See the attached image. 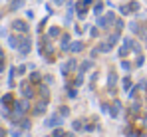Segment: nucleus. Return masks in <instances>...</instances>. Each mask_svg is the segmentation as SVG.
Listing matches in <instances>:
<instances>
[{
    "mask_svg": "<svg viewBox=\"0 0 147 137\" xmlns=\"http://www.w3.org/2000/svg\"><path fill=\"white\" fill-rule=\"evenodd\" d=\"M30 50H32V40H30L28 36H22L20 46H18V52H20L22 56H28V54H30Z\"/></svg>",
    "mask_w": 147,
    "mask_h": 137,
    "instance_id": "nucleus-1",
    "label": "nucleus"
},
{
    "mask_svg": "<svg viewBox=\"0 0 147 137\" xmlns=\"http://www.w3.org/2000/svg\"><path fill=\"white\" fill-rule=\"evenodd\" d=\"M20 91H22V95H24L26 99H32L34 97V88H32V82H22L20 84Z\"/></svg>",
    "mask_w": 147,
    "mask_h": 137,
    "instance_id": "nucleus-2",
    "label": "nucleus"
},
{
    "mask_svg": "<svg viewBox=\"0 0 147 137\" xmlns=\"http://www.w3.org/2000/svg\"><path fill=\"white\" fill-rule=\"evenodd\" d=\"M92 6V0H84V2H80L78 4V16H80V20H84L86 18V12H88V8Z\"/></svg>",
    "mask_w": 147,
    "mask_h": 137,
    "instance_id": "nucleus-3",
    "label": "nucleus"
},
{
    "mask_svg": "<svg viewBox=\"0 0 147 137\" xmlns=\"http://www.w3.org/2000/svg\"><path fill=\"white\" fill-rule=\"evenodd\" d=\"M62 123H64V117L62 115H56V113L52 115L50 119H46V127H60Z\"/></svg>",
    "mask_w": 147,
    "mask_h": 137,
    "instance_id": "nucleus-4",
    "label": "nucleus"
},
{
    "mask_svg": "<svg viewBox=\"0 0 147 137\" xmlns=\"http://www.w3.org/2000/svg\"><path fill=\"white\" fill-rule=\"evenodd\" d=\"M12 30H16V32H20V34H26L28 32V24L24 20H14L12 22Z\"/></svg>",
    "mask_w": 147,
    "mask_h": 137,
    "instance_id": "nucleus-5",
    "label": "nucleus"
},
{
    "mask_svg": "<svg viewBox=\"0 0 147 137\" xmlns=\"http://www.w3.org/2000/svg\"><path fill=\"white\" fill-rule=\"evenodd\" d=\"M76 66H78V62H76V60H68V62L62 66V74H64V76H68L72 70H76Z\"/></svg>",
    "mask_w": 147,
    "mask_h": 137,
    "instance_id": "nucleus-6",
    "label": "nucleus"
},
{
    "mask_svg": "<svg viewBox=\"0 0 147 137\" xmlns=\"http://www.w3.org/2000/svg\"><path fill=\"white\" fill-rule=\"evenodd\" d=\"M46 105H48V99H42L40 103H36L34 105V115H42L46 111Z\"/></svg>",
    "mask_w": 147,
    "mask_h": 137,
    "instance_id": "nucleus-7",
    "label": "nucleus"
},
{
    "mask_svg": "<svg viewBox=\"0 0 147 137\" xmlns=\"http://www.w3.org/2000/svg\"><path fill=\"white\" fill-rule=\"evenodd\" d=\"M12 105H14V95L12 93L2 95V107H12Z\"/></svg>",
    "mask_w": 147,
    "mask_h": 137,
    "instance_id": "nucleus-8",
    "label": "nucleus"
},
{
    "mask_svg": "<svg viewBox=\"0 0 147 137\" xmlns=\"http://www.w3.org/2000/svg\"><path fill=\"white\" fill-rule=\"evenodd\" d=\"M20 40H22V36H8V44H10V48H14V50H18Z\"/></svg>",
    "mask_w": 147,
    "mask_h": 137,
    "instance_id": "nucleus-9",
    "label": "nucleus"
},
{
    "mask_svg": "<svg viewBox=\"0 0 147 137\" xmlns=\"http://www.w3.org/2000/svg\"><path fill=\"white\" fill-rule=\"evenodd\" d=\"M82 50H84V42H72L68 52H74V54H78V52H82Z\"/></svg>",
    "mask_w": 147,
    "mask_h": 137,
    "instance_id": "nucleus-10",
    "label": "nucleus"
},
{
    "mask_svg": "<svg viewBox=\"0 0 147 137\" xmlns=\"http://www.w3.org/2000/svg\"><path fill=\"white\" fill-rule=\"evenodd\" d=\"M98 26H99V28H107V26H109V18H107V14L98 18Z\"/></svg>",
    "mask_w": 147,
    "mask_h": 137,
    "instance_id": "nucleus-11",
    "label": "nucleus"
},
{
    "mask_svg": "<svg viewBox=\"0 0 147 137\" xmlns=\"http://www.w3.org/2000/svg\"><path fill=\"white\" fill-rule=\"evenodd\" d=\"M111 48H113V44H109V42H101L96 50H98V52H109Z\"/></svg>",
    "mask_w": 147,
    "mask_h": 137,
    "instance_id": "nucleus-12",
    "label": "nucleus"
},
{
    "mask_svg": "<svg viewBox=\"0 0 147 137\" xmlns=\"http://www.w3.org/2000/svg\"><path fill=\"white\" fill-rule=\"evenodd\" d=\"M62 50L64 52H68L70 50V36L66 34V36H62Z\"/></svg>",
    "mask_w": 147,
    "mask_h": 137,
    "instance_id": "nucleus-13",
    "label": "nucleus"
},
{
    "mask_svg": "<svg viewBox=\"0 0 147 137\" xmlns=\"http://www.w3.org/2000/svg\"><path fill=\"white\" fill-rule=\"evenodd\" d=\"M48 36L50 38H58V36H60V28H58V26H52L48 30Z\"/></svg>",
    "mask_w": 147,
    "mask_h": 137,
    "instance_id": "nucleus-14",
    "label": "nucleus"
},
{
    "mask_svg": "<svg viewBox=\"0 0 147 137\" xmlns=\"http://www.w3.org/2000/svg\"><path fill=\"white\" fill-rule=\"evenodd\" d=\"M18 125H20V129H30V119H28V117H22V119L18 121Z\"/></svg>",
    "mask_w": 147,
    "mask_h": 137,
    "instance_id": "nucleus-15",
    "label": "nucleus"
},
{
    "mask_svg": "<svg viewBox=\"0 0 147 137\" xmlns=\"http://www.w3.org/2000/svg\"><path fill=\"white\" fill-rule=\"evenodd\" d=\"M48 93H50L48 86H46V84H42V86H40V95H42V99H48Z\"/></svg>",
    "mask_w": 147,
    "mask_h": 137,
    "instance_id": "nucleus-16",
    "label": "nucleus"
},
{
    "mask_svg": "<svg viewBox=\"0 0 147 137\" xmlns=\"http://www.w3.org/2000/svg\"><path fill=\"white\" fill-rule=\"evenodd\" d=\"M40 80H42V76H40L38 72H32V74H30V82H32V84H40Z\"/></svg>",
    "mask_w": 147,
    "mask_h": 137,
    "instance_id": "nucleus-17",
    "label": "nucleus"
},
{
    "mask_svg": "<svg viewBox=\"0 0 147 137\" xmlns=\"http://www.w3.org/2000/svg\"><path fill=\"white\" fill-rule=\"evenodd\" d=\"M92 66H94V64H92V60H86V62H82V72H88V70H92Z\"/></svg>",
    "mask_w": 147,
    "mask_h": 137,
    "instance_id": "nucleus-18",
    "label": "nucleus"
},
{
    "mask_svg": "<svg viewBox=\"0 0 147 137\" xmlns=\"http://www.w3.org/2000/svg\"><path fill=\"white\" fill-rule=\"evenodd\" d=\"M117 40H119V32H113V34H109V38H107L109 44H115Z\"/></svg>",
    "mask_w": 147,
    "mask_h": 137,
    "instance_id": "nucleus-19",
    "label": "nucleus"
},
{
    "mask_svg": "<svg viewBox=\"0 0 147 137\" xmlns=\"http://www.w3.org/2000/svg\"><path fill=\"white\" fill-rule=\"evenodd\" d=\"M131 88H133V84H131V80H129V78H123V90H125V91H129Z\"/></svg>",
    "mask_w": 147,
    "mask_h": 137,
    "instance_id": "nucleus-20",
    "label": "nucleus"
},
{
    "mask_svg": "<svg viewBox=\"0 0 147 137\" xmlns=\"http://www.w3.org/2000/svg\"><path fill=\"white\" fill-rule=\"evenodd\" d=\"M115 82H117V76H115L113 72H109V88H113V86H115Z\"/></svg>",
    "mask_w": 147,
    "mask_h": 137,
    "instance_id": "nucleus-21",
    "label": "nucleus"
},
{
    "mask_svg": "<svg viewBox=\"0 0 147 137\" xmlns=\"http://www.w3.org/2000/svg\"><path fill=\"white\" fill-rule=\"evenodd\" d=\"M20 6H22V0H14V2H12V6H10V10H18Z\"/></svg>",
    "mask_w": 147,
    "mask_h": 137,
    "instance_id": "nucleus-22",
    "label": "nucleus"
},
{
    "mask_svg": "<svg viewBox=\"0 0 147 137\" xmlns=\"http://www.w3.org/2000/svg\"><path fill=\"white\" fill-rule=\"evenodd\" d=\"M94 12H96V14H98V16H99V14L103 12V4H99V2H98V4L94 6Z\"/></svg>",
    "mask_w": 147,
    "mask_h": 137,
    "instance_id": "nucleus-23",
    "label": "nucleus"
},
{
    "mask_svg": "<svg viewBox=\"0 0 147 137\" xmlns=\"http://www.w3.org/2000/svg\"><path fill=\"white\" fill-rule=\"evenodd\" d=\"M127 50H129V46L123 44V46H121V50H119V56H121V58H125V56H127Z\"/></svg>",
    "mask_w": 147,
    "mask_h": 137,
    "instance_id": "nucleus-24",
    "label": "nucleus"
},
{
    "mask_svg": "<svg viewBox=\"0 0 147 137\" xmlns=\"http://www.w3.org/2000/svg\"><path fill=\"white\" fill-rule=\"evenodd\" d=\"M72 127L76 129V131H80V129H82V121H80V119H76V121L72 123Z\"/></svg>",
    "mask_w": 147,
    "mask_h": 137,
    "instance_id": "nucleus-25",
    "label": "nucleus"
},
{
    "mask_svg": "<svg viewBox=\"0 0 147 137\" xmlns=\"http://www.w3.org/2000/svg\"><path fill=\"white\" fill-rule=\"evenodd\" d=\"M54 137H64L66 133H64V129H54V133H52Z\"/></svg>",
    "mask_w": 147,
    "mask_h": 137,
    "instance_id": "nucleus-26",
    "label": "nucleus"
},
{
    "mask_svg": "<svg viewBox=\"0 0 147 137\" xmlns=\"http://www.w3.org/2000/svg\"><path fill=\"white\" fill-rule=\"evenodd\" d=\"M82 84H84V72H82V74L78 76V80H76V86H82Z\"/></svg>",
    "mask_w": 147,
    "mask_h": 137,
    "instance_id": "nucleus-27",
    "label": "nucleus"
},
{
    "mask_svg": "<svg viewBox=\"0 0 147 137\" xmlns=\"http://www.w3.org/2000/svg\"><path fill=\"white\" fill-rule=\"evenodd\" d=\"M68 113H70V109H68V107H60V115H62V117H66Z\"/></svg>",
    "mask_w": 147,
    "mask_h": 137,
    "instance_id": "nucleus-28",
    "label": "nucleus"
},
{
    "mask_svg": "<svg viewBox=\"0 0 147 137\" xmlns=\"http://www.w3.org/2000/svg\"><path fill=\"white\" fill-rule=\"evenodd\" d=\"M121 68H123V70H127V72H129V70H131V64H129V62H125V60H123V62H121Z\"/></svg>",
    "mask_w": 147,
    "mask_h": 137,
    "instance_id": "nucleus-29",
    "label": "nucleus"
},
{
    "mask_svg": "<svg viewBox=\"0 0 147 137\" xmlns=\"http://www.w3.org/2000/svg\"><path fill=\"white\" fill-rule=\"evenodd\" d=\"M68 95H70V97H76V95H78V91L74 90V88H68Z\"/></svg>",
    "mask_w": 147,
    "mask_h": 137,
    "instance_id": "nucleus-30",
    "label": "nucleus"
},
{
    "mask_svg": "<svg viewBox=\"0 0 147 137\" xmlns=\"http://www.w3.org/2000/svg\"><path fill=\"white\" fill-rule=\"evenodd\" d=\"M129 28H131L133 32H137V30H139V26H137V22H129Z\"/></svg>",
    "mask_w": 147,
    "mask_h": 137,
    "instance_id": "nucleus-31",
    "label": "nucleus"
},
{
    "mask_svg": "<svg viewBox=\"0 0 147 137\" xmlns=\"http://www.w3.org/2000/svg\"><path fill=\"white\" fill-rule=\"evenodd\" d=\"M123 28V22L121 20H115V30H117V32H119V30H121Z\"/></svg>",
    "mask_w": 147,
    "mask_h": 137,
    "instance_id": "nucleus-32",
    "label": "nucleus"
},
{
    "mask_svg": "<svg viewBox=\"0 0 147 137\" xmlns=\"http://www.w3.org/2000/svg\"><path fill=\"white\" fill-rule=\"evenodd\" d=\"M125 137H139V133H135V131H127Z\"/></svg>",
    "mask_w": 147,
    "mask_h": 137,
    "instance_id": "nucleus-33",
    "label": "nucleus"
},
{
    "mask_svg": "<svg viewBox=\"0 0 147 137\" xmlns=\"http://www.w3.org/2000/svg\"><path fill=\"white\" fill-rule=\"evenodd\" d=\"M16 72H18L20 76H22V74H24V72H26V66H18V70H16Z\"/></svg>",
    "mask_w": 147,
    "mask_h": 137,
    "instance_id": "nucleus-34",
    "label": "nucleus"
},
{
    "mask_svg": "<svg viewBox=\"0 0 147 137\" xmlns=\"http://www.w3.org/2000/svg\"><path fill=\"white\" fill-rule=\"evenodd\" d=\"M10 135H12V137H20V131H16V129H12V131H10Z\"/></svg>",
    "mask_w": 147,
    "mask_h": 137,
    "instance_id": "nucleus-35",
    "label": "nucleus"
},
{
    "mask_svg": "<svg viewBox=\"0 0 147 137\" xmlns=\"http://www.w3.org/2000/svg\"><path fill=\"white\" fill-rule=\"evenodd\" d=\"M44 26H46V20H42V22L38 24V30H40V32H42V28H44Z\"/></svg>",
    "mask_w": 147,
    "mask_h": 137,
    "instance_id": "nucleus-36",
    "label": "nucleus"
},
{
    "mask_svg": "<svg viewBox=\"0 0 147 137\" xmlns=\"http://www.w3.org/2000/svg\"><path fill=\"white\" fill-rule=\"evenodd\" d=\"M4 72V60H0V74Z\"/></svg>",
    "mask_w": 147,
    "mask_h": 137,
    "instance_id": "nucleus-37",
    "label": "nucleus"
},
{
    "mask_svg": "<svg viewBox=\"0 0 147 137\" xmlns=\"http://www.w3.org/2000/svg\"><path fill=\"white\" fill-rule=\"evenodd\" d=\"M4 135H6V131H4V129L0 127V137H4Z\"/></svg>",
    "mask_w": 147,
    "mask_h": 137,
    "instance_id": "nucleus-38",
    "label": "nucleus"
},
{
    "mask_svg": "<svg viewBox=\"0 0 147 137\" xmlns=\"http://www.w3.org/2000/svg\"><path fill=\"white\" fill-rule=\"evenodd\" d=\"M0 60H4V54H2V48H0Z\"/></svg>",
    "mask_w": 147,
    "mask_h": 137,
    "instance_id": "nucleus-39",
    "label": "nucleus"
},
{
    "mask_svg": "<svg viewBox=\"0 0 147 137\" xmlns=\"http://www.w3.org/2000/svg\"><path fill=\"white\" fill-rule=\"evenodd\" d=\"M64 137H76V135H74V133H66Z\"/></svg>",
    "mask_w": 147,
    "mask_h": 137,
    "instance_id": "nucleus-40",
    "label": "nucleus"
},
{
    "mask_svg": "<svg viewBox=\"0 0 147 137\" xmlns=\"http://www.w3.org/2000/svg\"><path fill=\"white\" fill-rule=\"evenodd\" d=\"M56 4H64V0H56Z\"/></svg>",
    "mask_w": 147,
    "mask_h": 137,
    "instance_id": "nucleus-41",
    "label": "nucleus"
},
{
    "mask_svg": "<svg viewBox=\"0 0 147 137\" xmlns=\"http://www.w3.org/2000/svg\"><path fill=\"white\" fill-rule=\"evenodd\" d=\"M54 2H56V0H54Z\"/></svg>",
    "mask_w": 147,
    "mask_h": 137,
    "instance_id": "nucleus-42",
    "label": "nucleus"
}]
</instances>
